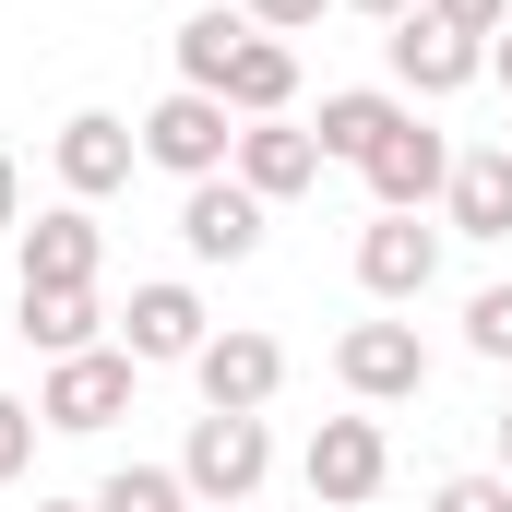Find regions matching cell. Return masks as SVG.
<instances>
[{
  "instance_id": "1",
  "label": "cell",
  "mask_w": 512,
  "mask_h": 512,
  "mask_svg": "<svg viewBox=\"0 0 512 512\" xmlns=\"http://www.w3.org/2000/svg\"><path fill=\"white\" fill-rule=\"evenodd\" d=\"M262 477H274V429L262 417H191V453H179V489L191 501H251Z\"/></svg>"
},
{
  "instance_id": "2",
  "label": "cell",
  "mask_w": 512,
  "mask_h": 512,
  "mask_svg": "<svg viewBox=\"0 0 512 512\" xmlns=\"http://www.w3.org/2000/svg\"><path fill=\"white\" fill-rule=\"evenodd\" d=\"M298 477H310V501H322V512L382 501V477H393L382 417H322V429H310V453H298Z\"/></svg>"
},
{
  "instance_id": "3",
  "label": "cell",
  "mask_w": 512,
  "mask_h": 512,
  "mask_svg": "<svg viewBox=\"0 0 512 512\" xmlns=\"http://www.w3.org/2000/svg\"><path fill=\"white\" fill-rule=\"evenodd\" d=\"M382 48H393V84H405V96H465V84L489 72V36H465V24H441L429 0H417V12L393 24Z\"/></svg>"
},
{
  "instance_id": "4",
  "label": "cell",
  "mask_w": 512,
  "mask_h": 512,
  "mask_svg": "<svg viewBox=\"0 0 512 512\" xmlns=\"http://www.w3.org/2000/svg\"><path fill=\"white\" fill-rule=\"evenodd\" d=\"M334 382L358 393V405H405V393H429V346H417V322H358V334L334 346Z\"/></svg>"
},
{
  "instance_id": "5",
  "label": "cell",
  "mask_w": 512,
  "mask_h": 512,
  "mask_svg": "<svg viewBox=\"0 0 512 512\" xmlns=\"http://www.w3.org/2000/svg\"><path fill=\"white\" fill-rule=\"evenodd\" d=\"M143 155L155 167H179V179H227V155H239V131H227V96H167L155 120H143Z\"/></svg>"
},
{
  "instance_id": "6",
  "label": "cell",
  "mask_w": 512,
  "mask_h": 512,
  "mask_svg": "<svg viewBox=\"0 0 512 512\" xmlns=\"http://www.w3.org/2000/svg\"><path fill=\"white\" fill-rule=\"evenodd\" d=\"M358 179L382 191V215H417V203H441V191H453V143H441V131L405 108V120L382 131V155H370Z\"/></svg>"
},
{
  "instance_id": "7",
  "label": "cell",
  "mask_w": 512,
  "mask_h": 512,
  "mask_svg": "<svg viewBox=\"0 0 512 512\" xmlns=\"http://www.w3.org/2000/svg\"><path fill=\"white\" fill-rule=\"evenodd\" d=\"M48 429H108L131 417V358L120 346H84V358H48V393H36Z\"/></svg>"
},
{
  "instance_id": "8",
  "label": "cell",
  "mask_w": 512,
  "mask_h": 512,
  "mask_svg": "<svg viewBox=\"0 0 512 512\" xmlns=\"http://www.w3.org/2000/svg\"><path fill=\"white\" fill-rule=\"evenodd\" d=\"M191 382H203V405H215V417H262V405H274V382H286V346H274V334H203Z\"/></svg>"
},
{
  "instance_id": "9",
  "label": "cell",
  "mask_w": 512,
  "mask_h": 512,
  "mask_svg": "<svg viewBox=\"0 0 512 512\" xmlns=\"http://www.w3.org/2000/svg\"><path fill=\"white\" fill-rule=\"evenodd\" d=\"M120 358L131 370H191V358H203V298H191V286H131Z\"/></svg>"
},
{
  "instance_id": "10",
  "label": "cell",
  "mask_w": 512,
  "mask_h": 512,
  "mask_svg": "<svg viewBox=\"0 0 512 512\" xmlns=\"http://www.w3.org/2000/svg\"><path fill=\"white\" fill-rule=\"evenodd\" d=\"M131 155H143V131H131L120 108H72V120H60V191H72V203H108L131 179Z\"/></svg>"
},
{
  "instance_id": "11",
  "label": "cell",
  "mask_w": 512,
  "mask_h": 512,
  "mask_svg": "<svg viewBox=\"0 0 512 512\" xmlns=\"http://www.w3.org/2000/svg\"><path fill=\"white\" fill-rule=\"evenodd\" d=\"M429 274H441V227H417V215H370L358 227V286L370 298H429Z\"/></svg>"
},
{
  "instance_id": "12",
  "label": "cell",
  "mask_w": 512,
  "mask_h": 512,
  "mask_svg": "<svg viewBox=\"0 0 512 512\" xmlns=\"http://www.w3.org/2000/svg\"><path fill=\"white\" fill-rule=\"evenodd\" d=\"M179 239H191V262H251L262 251V191H239V179H191Z\"/></svg>"
},
{
  "instance_id": "13",
  "label": "cell",
  "mask_w": 512,
  "mask_h": 512,
  "mask_svg": "<svg viewBox=\"0 0 512 512\" xmlns=\"http://www.w3.org/2000/svg\"><path fill=\"white\" fill-rule=\"evenodd\" d=\"M96 262H108V239H96L84 203H60V215L24 227V286H96Z\"/></svg>"
},
{
  "instance_id": "14",
  "label": "cell",
  "mask_w": 512,
  "mask_h": 512,
  "mask_svg": "<svg viewBox=\"0 0 512 512\" xmlns=\"http://www.w3.org/2000/svg\"><path fill=\"white\" fill-rule=\"evenodd\" d=\"M215 96H227V120H286V96H298V48H286V36H262V24H251Z\"/></svg>"
},
{
  "instance_id": "15",
  "label": "cell",
  "mask_w": 512,
  "mask_h": 512,
  "mask_svg": "<svg viewBox=\"0 0 512 512\" xmlns=\"http://www.w3.org/2000/svg\"><path fill=\"white\" fill-rule=\"evenodd\" d=\"M310 179H322V131H286V120H251V131H239V191L286 203V191H310Z\"/></svg>"
},
{
  "instance_id": "16",
  "label": "cell",
  "mask_w": 512,
  "mask_h": 512,
  "mask_svg": "<svg viewBox=\"0 0 512 512\" xmlns=\"http://www.w3.org/2000/svg\"><path fill=\"white\" fill-rule=\"evenodd\" d=\"M453 227L465 239H512V143H477V155H453Z\"/></svg>"
},
{
  "instance_id": "17",
  "label": "cell",
  "mask_w": 512,
  "mask_h": 512,
  "mask_svg": "<svg viewBox=\"0 0 512 512\" xmlns=\"http://www.w3.org/2000/svg\"><path fill=\"white\" fill-rule=\"evenodd\" d=\"M405 120V96H382V84H346V96H322V167H370L382 155V131Z\"/></svg>"
},
{
  "instance_id": "18",
  "label": "cell",
  "mask_w": 512,
  "mask_h": 512,
  "mask_svg": "<svg viewBox=\"0 0 512 512\" xmlns=\"http://www.w3.org/2000/svg\"><path fill=\"white\" fill-rule=\"evenodd\" d=\"M24 346L84 358V346H96V286H24Z\"/></svg>"
},
{
  "instance_id": "19",
  "label": "cell",
  "mask_w": 512,
  "mask_h": 512,
  "mask_svg": "<svg viewBox=\"0 0 512 512\" xmlns=\"http://www.w3.org/2000/svg\"><path fill=\"white\" fill-rule=\"evenodd\" d=\"M239 36H251L239 12H191V24H179V84H191V96H215V84H227V60H239Z\"/></svg>"
},
{
  "instance_id": "20",
  "label": "cell",
  "mask_w": 512,
  "mask_h": 512,
  "mask_svg": "<svg viewBox=\"0 0 512 512\" xmlns=\"http://www.w3.org/2000/svg\"><path fill=\"white\" fill-rule=\"evenodd\" d=\"M96 512H203V501L179 489V465H120V477L96 489Z\"/></svg>"
},
{
  "instance_id": "21",
  "label": "cell",
  "mask_w": 512,
  "mask_h": 512,
  "mask_svg": "<svg viewBox=\"0 0 512 512\" xmlns=\"http://www.w3.org/2000/svg\"><path fill=\"white\" fill-rule=\"evenodd\" d=\"M465 346H477L489 370H512V286H477V298H465Z\"/></svg>"
},
{
  "instance_id": "22",
  "label": "cell",
  "mask_w": 512,
  "mask_h": 512,
  "mask_svg": "<svg viewBox=\"0 0 512 512\" xmlns=\"http://www.w3.org/2000/svg\"><path fill=\"white\" fill-rule=\"evenodd\" d=\"M429 512H512V477H441Z\"/></svg>"
},
{
  "instance_id": "23",
  "label": "cell",
  "mask_w": 512,
  "mask_h": 512,
  "mask_svg": "<svg viewBox=\"0 0 512 512\" xmlns=\"http://www.w3.org/2000/svg\"><path fill=\"white\" fill-rule=\"evenodd\" d=\"M36 429H48V417H36V405H12V393H0V477H24V453H36Z\"/></svg>"
},
{
  "instance_id": "24",
  "label": "cell",
  "mask_w": 512,
  "mask_h": 512,
  "mask_svg": "<svg viewBox=\"0 0 512 512\" xmlns=\"http://www.w3.org/2000/svg\"><path fill=\"white\" fill-rule=\"evenodd\" d=\"M429 12H441V24H465V36H501V24H512V0H429Z\"/></svg>"
},
{
  "instance_id": "25",
  "label": "cell",
  "mask_w": 512,
  "mask_h": 512,
  "mask_svg": "<svg viewBox=\"0 0 512 512\" xmlns=\"http://www.w3.org/2000/svg\"><path fill=\"white\" fill-rule=\"evenodd\" d=\"M262 36H298V24H322V0H239Z\"/></svg>"
},
{
  "instance_id": "26",
  "label": "cell",
  "mask_w": 512,
  "mask_h": 512,
  "mask_svg": "<svg viewBox=\"0 0 512 512\" xmlns=\"http://www.w3.org/2000/svg\"><path fill=\"white\" fill-rule=\"evenodd\" d=\"M0 227H24V179H12V155H0Z\"/></svg>"
},
{
  "instance_id": "27",
  "label": "cell",
  "mask_w": 512,
  "mask_h": 512,
  "mask_svg": "<svg viewBox=\"0 0 512 512\" xmlns=\"http://www.w3.org/2000/svg\"><path fill=\"white\" fill-rule=\"evenodd\" d=\"M346 12H370V24H405V12H417V0H346Z\"/></svg>"
},
{
  "instance_id": "28",
  "label": "cell",
  "mask_w": 512,
  "mask_h": 512,
  "mask_svg": "<svg viewBox=\"0 0 512 512\" xmlns=\"http://www.w3.org/2000/svg\"><path fill=\"white\" fill-rule=\"evenodd\" d=\"M489 72H501V84H512V24H501V36H489Z\"/></svg>"
},
{
  "instance_id": "29",
  "label": "cell",
  "mask_w": 512,
  "mask_h": 512,
  "mask_svg": "<svg viewBox=\"0 0 512 512\" xmlns=\"http://www.w3.org/2000/svg\"><path fill=\"white\" fill-rule=\"evenodd\" d=\"M501 477H512V405H501Z\"/></svg>"
},
{
  "instance_id": "30",
  "label": "cell",
  "mask_w": 512,
  "mask_h": 512,
  "mask_svg": "<svg viewBox=\"0 0 512 512\" xmlns=\"http://www.w3.org/2000/svg\"><path fill=\"white\" fill-rule=\"evenodd\" d=\"M36 512H96V501H36Z\"/></svg>"
},
{
  "instance_id": "31",
  "label": "cell",
  "mask_w": 512,
  "mask_h": 512,
  "mask_svg": "<svg viewBox=\"0 0 512 512\" xmlns=\"http://www.w3.org/2000/svg\"><path fill=\"white\" fill-rule=\"evenodd\" d=\"M203 512H251V501H203Z\"/></svg>"
},
{
  "instance_id": "32",
  "label": "cell",
  "mask_w": 512,
  "mask_h": 512,
  "mask_svg": "<svg viewBox=\"0 0 512 512\" xmlns=\"http://www.w3.org/2000/svg\"><path fill=\"white\" fill-rule=\"evenodd\" d=\"M501 143H512V131H501Z\"/></svg>"
}]
</instances>
